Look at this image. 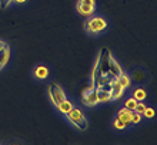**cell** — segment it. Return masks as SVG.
<instances>
[{
  "mask_svg": "<svg viewBox=\"0 0 157 145\" xmlns=\"http://www.w3.org/2000/svg\"><path fill=\"white\" fill-rule=\"evenodd\" d=\"M110 60H112V54H110V50L107 47H103L101 51H100L99 60L96 63L97 66V70L100 71L101 75H106L109 73V66H110Z\"/></svg>",
  "mask_w": 157,
  "mask_h": 145,
  "instance_id": "6da1fadb",
  "label": "cell"
},
{
  "mask_svg": "<svg viewBox=\"0 0 157 145\" xmlns=\"http://www.w3.org/2000/svg\"><path fill=\"white\" fill-rule=\"evenodd\" d=\"M66 115H67V118H69V121H70L73 125H76L78 129L84 131V129L87 128V121H86V118H84V115H83V112L80 111V110L71 108Z\"/></svg>",
  "mask_w": 157,
  "mask_h": 145,
  "instance_id": "7a4b0ae2",
  "label": "cell"
},
{
  "mask_svg": "<svg viewBox=\"0 0 157 145\" xmlns=\"http://www.w3.org/2000/svg\"><path fill=\"white\" fill-rule=\"evenodd\" d=\"M106 27H107V23L101 17H93V19H90V20L87 21V24H86L87 31L89 33H94V34L103 31Z\"/></svg>",
  "mask_w": 157,
  "mask_h": 145,
  "instance_id": "3957f363",
  "label": "cell"
},
{
  "mask_svg": "<svg viewBox=\"0 0 157 145\" xmlns=\"http://www.w3.org/2000/svg\"><path fill=\"white\" fill-rule=\"evenodd\" d=\"M49 94H50V98H52V101H53L54 105H57L59 103H62L63 100L66 98L64 91L62 90V87H59L57 84H50L49 85Z\"/></svg>",
  "mask_w": 157,
  "mask_h": 145,
  "instance_id": "277c9868",
  "label": "cell"
},
{
  "mask_svg": "<svg viewBox=\"0 0 157 145\" xmlns=\"http://www.w3.org/2000/svg\"><path fill=\"white\" fill-rule=\"evenodd\" d=\"M83 103L91 107V105H96V104L99 103V97H97V88H94L91 85L89 90L83 92Z\"/></svg>",
  "mask_w": 157,
  "mask_h": 145,
  "instance_id": "5b68a950",
  "label": "cell"
},
{
  "mask_svg": "<svg viewBox=\"0 0 157 145\" xmlns=\"http://www.w3.org/2000/svg\"><path fill=\"white\" fill-rule=\"evenodd\" d=\"M133 112L132 110H128V108H121L119 112H117V120L123 121L124 124H126V127H127L128 124H132V118H133Z\"/></svg>",
  "mask_w": 157,
  "mask_h": 145,
  "instance_id": "8992f818",
  "label": "cell"
},
{
  "mask_svg": "<svg viewBox=\"0 0 157 145\" xmlns=\"http://www.w3.org/2000/svg\"><path fill=\"white\" fill-rule=\"evenodd\" d=\"M123 91H124V87L119 83V81H117V80H114V81L112 83V88H110L112 100H119V98H121V96H123Z\"/></svg>",
  "mask_w": 157,
  "mask_h": 145,
  "instance_id": "52a82bcc",
  "label": "cell"
},
{
  "mask_svg": "<svg viewBox=\"0 0 157 145\" xmlns=\"http://www.w3.org/2000/svg\"><path fill=\"white\" fill-rule=\"evenodd\" d=\"M77 12L83 16H91L94 13V4H87V3H82L77 2Z\"/></svg>",
  "mask_w": 157,
  "mask_h": 145,
  "instance_id": "ba28073f",
  "label": "cell"
},
{
  "mask_svg": "<svg viewBox=\"0 0 157 145\" xmlns=\"http://www.w3.org/2000/svg\"><path fill=\"white\" fill-rule=\"evenodd\" d=\"M123 71H121V67L119 66V63L116 61V60H113V57H112V60H110V66H109V73L107 74H110V75H113L114 78H117L120 74H121Z\"/></svg>",
  "mask_w": 157,
  "mask_h": 145,
  "instance_id": "9c48e42d",
  "label": "cell"
},
{
  "mask_svg": "<svg viewBox=\"0 0 157 145\" xmlns=\"http://www.w3.org/2000/svg\"><path fill=\"white\" fill-rule=\"evenodd\" d=\"M9 58H10V50H9V47L4 44L2 49H0V66L4 67L6 64H7Z\"/></svg>",
  "mask_w": 157,
  "mask_h": 145,
  "instance_id": "30bf717a",
  "label": "cell"
},
{
  "mask_svg": "<svg viewBox=\"0 0 157 145\" xmlns=\"http://www.w3.org/2000/svg\"><path fill=\"white\" fill-rule=\"evenodd\" d=\"M56 107L59 108V111L62 112V114H64V115H66L67 112H69V111L71 110V108H73V104H71L67 98H64V100L62 101V103H59L57 105H56Z\"/></svg>",
  "mask_w": 157,
  "mask_h": 145,
  "instance_id": "8fae6325",
  "label": "cell"
},
{
  "mask_svg": "<svg viewBox=\"0 0 157 145\" xmlns=\"http://www.w3.org/2000/svg\"><path fill=\"white\" fill-rule=\"evenodd\" d=\"M97 97H99V101L101 103H107L112 100V94H110V90H104V88H97Z\"/></svg>",
  "mask_w": 157,
  "mask_h": 145,
  "instance_id": "7c38bea8",
  "label": "cell"
},
{
  "mask_svg": "<svg viewBox=\"0 0 157 145\" xmlns=\"http://www.w3.org/2000/svg\"><path fill=\"white\" fill-rule=\"evenodd\" d=\"M34 75H36L39 80L47 78V75H49V70H47V67H44V66H37L36 68H34Z\"/></svg>",
  "mask_w": 157,
  "mask_h": 145,
  "instance_id": "4fadbf2b",
  "label": "cell"
},
{
  "mask_svg": "<svg viewBox=\"0 0 157 145\" xmlns=\"http://www.w3.org/2000/svg\"><path fill=\"white\" fill-rule=\"evenodd\" d=\"M133 81L134 83H143V81H146V78H147V75H146V73L143 70H140V68H137V70L133 71Z\"/></svg>",
  "mask_w": 157,
  "mask_h": 145,
  "instance_id": "5bb4252c",
  "label": "cell"
},
{
  "mask_svg": "<svg viewBox=\"0 0 157 145\" xmlns=\"http://www.w3.org/2000/svg\"><path fill=\"white\" fill-rule=\"evenodd\" d=\"M146 97H147V94H146V91L143 88H137L136 91L133 92V98H136L137 101H143Z\"/></svg>",
  "mask_w": 157,
  "mask_h": 145,
  "instance_id": "9a60e30c",
  "label": "cell"
},
{
  "mask_svg": "<svg viewBox=\"0 0 157 145\" xmlns=\"http://www.w3.org/2000/svg\"><path fill=\"white\" fill-rule=\"evenodd\" d=\"M116 80H117V81H119L120 84H121V85H123L124 88H126V87H128V85H130V78H128V77H127V75H126V74H123V73H121V74H120Z\"/></svg>",
  "mask_w": 157,
  "mask_h": 145,
  "instance_id": "2e32d148",
  "label": "cell"
},
{
  "mask_svg": "<svg viewBox=\"0 0 157 145\" xmlns=\"http://www.w3.org/2000/svg\"><path fill=\"white\" fill-rule=\"evenodd\" d=\"M136 105H137V100L136 98H128L127 101H126V104H124V107L128 108V110H132V111H134Z\"/></svg>",
  "mask_w": 157,
  "mask_h": 145,
  "instance_id": "e0dca14e",
  "label": "cell"
},
{
  "mask_svg": "<svg viewBox=\"0 0 157 145\" xmlns=\"http://www.w3.org/2000/svg\"><path fill=\"white\" fill-rule=\"evenodd\" d=\"M154 114H156V111H154L153 108H151V107H147V105H146L144 111H143V115H144L146 118H153Z\"/></svg>",
  "mask_w": 157,
  "mask_h": 145,
  "instance_id": "ac0fdd59",
  "label": "cell"
},
{
  "mask_svg": "<svg viewBox=\"0 0 157 145\" xmlns=\"http://www.w3.org/2000/svg\"><path fill=\"white\" fill-rule=\"evenodd\" d=\"M144 108H146L144 104L141 103V101H137V105H136V108H134V112H137V114H143Z\"/></svg>",
  "mask_w": 157,
  "mask_h": 145,
  "instance_id": "d6986e66",
  "label": "cell"
},
{
  "mask_svg": "<svg viewBox=\"0 0 157 145\" xmlns=\"http://www.w3.org/2000/svg\"><path fill=\"white\" fill-rule=\"evenodd\" d=\"M141 120V114H137V112H133V118H132V124H139Z\"/></svg>",
  "mask_w": 157,
  "mask_h": 145,
  "instance_id": "ffe728a7",
  "label": "cell"
},
{
  "mask_svg": "<svg viewBox=\"0 0 157 145\" xmlns=\"http://www.w3.org/2000/svg\"><path fill=\"white\" fill-rule=\"evenodd\" d=\"M114 127H116L117 129H124L126 128V124H124L123 121H120V120L116 118V121H114Z\"/></svg>",
  "mask_w": 157,
  "mask_h": 145,
  "instance_id": "44dd1931",
  "label": "cell"
},
{
  "mask_svg": "<svg viewBox=\"0 0 157 145\" xmlns=\"http://www.w3.org/2000/svg\"><path fill=\"white\" fill-rule=\"evenodd\" d=\"M10 2H12V0H0V7H2V9H6L9 4H10Z\"/></svg>",
  "mask_w": 157,
  "mask_h": 145,
  "instance_id": "7402d4cb",
  "label": "cell"
},
{
  "mask_svg": "<svg viewBox=\"0 0 157 145\" xmlns=\"http://www.w3.org/2000/svg\"><path fill=\"white\" fill-rule=\"evenodd\" d=\"M14 2H16V3H25L26 0H14Z\"/></svg>",
  "mask_w": 157,
  "mask_h": 145,
  "instance_id": "603a6c76",
  "label": "cell"
},
{
  "mask_svg": "<svg viewBox=\"0 0 157 145\" xmlns=\"http://www.w3.org/2000/svg\"><path fill=\"white\" fill-rule=\"evenodd\" d=\"M3 46H4V43H3V42H0V49H2Z\"/></svg>",
  "mask_w": 157,
  "mask_h": 145,
  "instance_id": "cb8c5ba5",
  "label": "cell"
},
{
  "mask_svg": "<svg viewBox=\"0 0 157 145\" xmlns=\"http://www.w3.org/2000/svg\"><path fill=\"white\" fill-rule=\"evenodd\" d=\"M2 68H3V67H2V66H0V70H2Z\"/></svg>",
  "mask_w": 157,
  "mask_h": 145,
  "instance_id": "d4e9b609",
  "label": "cell"
}]
</instances>
